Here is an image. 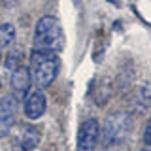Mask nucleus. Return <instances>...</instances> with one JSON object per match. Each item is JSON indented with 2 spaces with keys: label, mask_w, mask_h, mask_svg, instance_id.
<instances>
[{
  "label": "nucleus",
  "mask_w": 151,
  "mask_h": 151,
  "mask_svg": "<svg viewBox=\"0 0 151 151\" xmlns=\"http://www.w3.org/2000/svg\"><path fill=\"white\" fill-rule=\"evenodd\" d=\"M98 138H100V125H98V121L94 117L85 119L79 125L78 138H76L78 151H94V147L98 144Z\"/></svg>",
  "instance_id": "obj_4"
},
{
  "label": "nucleus",
  "mask_w": 151,
  "mask_h": 151,
  "mask_svg": "<svg viewBox=\"0 0 151 151\" xmlns=\"http://www.w3.org/2000/svg\"><path fill=\"white\" fill-rule=\"evenodd\" d=\"M38 144H40V130L34 125H23L17 136L19 151H32Z\"/></svg>",
  "instance_id": "obj_8"
},
{
  "label": "nucleus",
  "mask_w": 151,
  "mask_h": 151,
  "mask_svg": "<svg viewBox=\"0 0 151 151\" xmlns=\"http://www.w3.org/2000/svg\"><path fill=\"white\" fill-rule=\"evenodd\" d=\"M47 100L42 89H28L23 100V113L28 121H36L45 113Z\"/></svg>",
  "instance_id": "obj_6"
},
{
  "label": "nucleus",
  "mask_w": 151,
  "mask_h": 151,
  "mask_svg": "<svg viewBox=\"0 0 151 151\" xmlns=\"http://www.w3.org/2000/svg\"><path fill=\"white\" fill-rule=\"evenodd\" d=\"M0 4H2L4 8L12 9V8H15V6H17V0H0Z\"/></svg>",
  "instance_id": "obj_12"
},
{
  "label": "nucleus",
  "mask_w": 151,
  "mask_h": 151,
  "mask_svg": "<svg viewBox=\"0 0 151 151\" xmlns=\"http://www.w3.org/2000/svg\"><path fill=\"white\" fill-rule=\"evenodd\" d=\"M15 27L12 23H2L0 25V49H8L9 45L15 42Z\"/></svg>",
  "instance_id": "obj_9"
},
{
  "label": "nucleus",
  "mask_w": 151,
  "mask_h": 151,
  "mask_svg": "<svg viewBox=\"0 0 151 151\" xmlns=\"http://www.w3.org/2000/svg\"><path fill=\"white\" fill-rule=\"evenodd\" d=\"M30 70L27 66H17V68L12 70V76H9V85H12V91L13 94L19 98V96H25L27 91L30 89Z\"/></svg>",
  "instance_id": "obj_7"
},
{
  "label": "nucleus",
  "mask_w": 151,
  "mask_h": 151,
  "mask_svg": "<svg viewBox=\"0 0 151 151\" xmlns=\"http://www.w3.org/2000/svg\"><path fill=\"white\" fill-rule=\"evenodd\" d=\"M132 129V119L127 111H113L104 119L100 129V138L104 145H119L127 142Z\"/></svg>",
  "instance_id": "obj_3"
},
{
  "label": "nucleus",
  "mask_w": 151,
  "mask_h": 151,
  "mask_svg": "<svg viewBox=\"0 0 151 151\" xmlns=\"http://www.w3.org/2000/svg\"><path fill=\"white\" fill-rule=\"evenodd\" d=\"M60 68V60L57 53H45V51H32L30 55V78L38 89H45L55 81Z\"/></svg>",
  "instance_id": "obj_2"
},
{
  "label": "nucleus",
  "mask_w": 151,
  "mask_h": 151,
  "mask_svg": "<svg viewBox=\"0 0 151 151\" xmlns=\"http://www.w3.org/2000/svg\"><path fill=\"white\" fill-rule=\"evenodd\" d=\"M21 59H23V55H21V51H12V53L8 55V60H6V66L9 70H13V68H17V66H21Z\"/></svg>",
  "instance_id": "obj_10"
},
{
  "label": "nucleus",
  "mask_w": 151,
  "mask_h": 151,
  "mask_svg": "<svg viewBox=\"0 0 151 151\" xmlns=\"http://www.w3.org/2000/svg\"><path fill=\"white\" fill-rule=\"evenodd\" d=\"M64 30L55 15H42L34 27V51L59 53L64 49Z\"/></svg>",
  "instance_id": "obj_1"
},
{
  "label": "nucleus",
  "mask_w": 151,
  "mask_h": 151,
  "mask_svg": "<svg viewBox=\"0 0 151 151\" xmlns=\"http://www.w3.org/2000/svg\"><path fill=\"white\" fill-rule=\"evenodd\" d=\"M17 121V96L2 94L0 96V138L8 136Z\"/></svg>",
  "instance_id": "obj_5"
},
{
  "label": "nucleus",
  "mask_w": 151,
  "mask_h": 151,
  "mask_svg": "<svg viewBox=\"0 0 151 151\" xmlns=\"http://www.w3.org/2000/svg\"><path fill=\"white\" fill-rule=\"evenodd\" d=\"M144 144L151 147V117L145 123V129H144Z\"/></svg>",
  "instance_id": "obj_11"
}]
</instances>
